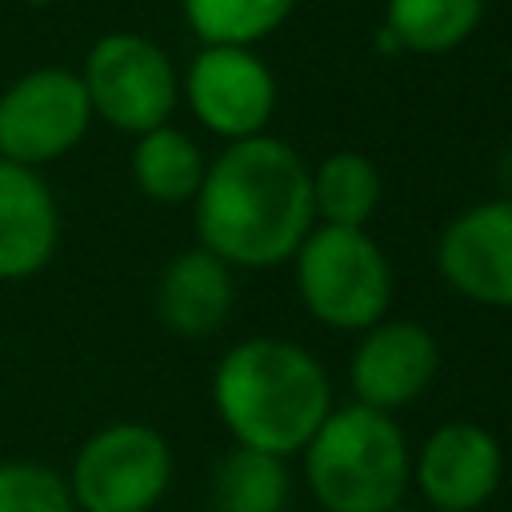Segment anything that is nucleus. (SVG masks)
Returning a JSON list of instances; mask_svg holds the SVG:
<instances>
[{"instance_id":"1","label":"nucleus","mask_w":512,"mask_h":512,"mask_svg":"<svg viewBox=\"0 0 512 512\" xmlns=\"http://www.w3.org/2000/svg\"><path fill=\"white\" fill-rule=\"evenodd\" d=\"M196 240L228 268H276L316 228L312 168L280 136L224 144L192 200Z\"/></svg>"},{"instance_id":"2","label":"nucleus","mask_w":512,"mask_h":512,"mask_svg":"<svg viewBox=\"0 0 512 512\" xmlns=\"http://www.w3.org/2000/svg\"><path fill=\"white\" fill-rule=\"evenodd\" d=\"M208 392L232 444L280 460L300 452L336 408L324 364L284 336H248L232 344L216 360Z\"/></svg>"},{"instance_id":"3","label":"nucleus","mask_w":512,"mask_h":512,"mask_svg":"<svg viewBox=\"0 0 512 512\" xmlns=\"http://www.w3.org/2000/svg\"><path fill=\"white\" fill-rule=\"evenodd\" d=\"M300 456L320 512H388L412 488V448L396 416L356 400L332 408Z\"/></svg>"},{"instance_id":"4","label":"nucleus","mask_w":512,"mask_h":512,"mask_svg":"<svg viewBox=\"0 0 512 512\" xmlns=\"http://www.w3.org/2000/svg\"><path fill=\"white\" fill-rule=\"evenodd\" d=\"M292 276L304 312L336 332H364L392 304V264L368 228L316 224L292 256Z\"/></svg>"},{"instance_id":"5","label":"nucleus","mask_w":512,"mask_h":512,"mask_svg":"<svg viewBox=\"0 0 512 512\" xmlns=\"http://www.w3.org/2000/svg\"><path fill=\"white\" fill-rule=\"evenodd\" d=\"M172 444L144 420H112L84 436L64 480L76 512H152L172 488Z\"/></svg>"},{"instance_id":"6","label":"nucleus","mask_w":512,"mask_h":512,"mask_svg":"<svg viewBox=\"0 0 512 512\" xmlns=\"http://www.w3.org/2000/svg\"><path fill=\"white\" fill-rule=\"evenodd\" d=\"M76 72L92 104V120H104L128 136L172 124L180 104V72L152 36L104 32L88 44Z\"/></svg>"},{"instance_id":"7","label":"nucleus","mask_w":512,"mask_h":512,"mask_svg":"<svg viewBox=\"0 0 512 512\" xmlns=\"http://www.w3.org/2000/svg\"><path fill=\"white\" fill-rule=\"evenodd\" d=\"M92 128V104L80 72L40 64L0 88V160L44 172L80 148Z\"/></svg>"},{"instance_id":"8","label":"nucleus","mask_w":512,"mask_h":512,"mask_svg":"<svg viewBox=\"0 0 512 512\" xmlns=\"http://www.w3.org/2000/svg\"><path fill=\"white\" fill-rule=\"evenodd\" d=\"M180 100L224 144L264 136L276 112V76L252 48H200L180 76Z\"/></svg>"},{"instance_id":"9","label":"nucleus","mask_w":512,"mask_h":512,"mask_svg":"<svg viewBox=\"0 0 512 512\" xmlns=\"http://www.w3.org/2000/svg\"><path fill=\"white\" fill-rule=\"evenodd\" d=\"M412 480L432 512H480L504 480V448L476 420L432 428L412 460Z\"/></svg>"},{"instance_id":"10","label":"nucleus","mask_w":512,"mask_h":512,"mask_svg":"<svg viewBox=\"0 0 512 512\" xmlns=\"http://www.w3.org/2000/svg\"><path fill=\"white\" fill-rule=\"evenodd\" d=\"M436 272L484 308H512V196L464 208L436 240Z\"/></svg>"},{"instance_id":"11","label":"nucleus","mask_w":512,"mask_h":512,"mask_svg":"<svg viewBox=\"0 0 512 512\" xmlns=\"http://www.w3.org/2000/svg\"><path fill=\"white\" fill-rule=\"evenodd\" d=\"M436 368H440L436 336L416 320L384 316L360 332L348 360V380H352L356 404L392 416L428 392V384L436 380Z\"/></svg>"},{"instance_id":"12","label":"nucleus","mask_w":512,"mask_h":512,"mask_svg":"<svg viewBox=\"0 0 512 512\" xmlns=\"http://www.w3.org/2000/svg\"><path fill=\"white\" fill-rule=\"evenodd\" d=\"M60 248V204L44 172L0 160V284L40 276Z\"/></svg>"},{"instance_id":"13","label":"nucleus","mask_w":512,"mask_h":512,"mask_svg":"<svg viewBox=\"0 0 512 512\" xmlns=\"http://www.w3.org/2000/svg\"><path fill=\"white\" fill-rule=\"evenodd\" d=\"M156 316L180 340H204L224 328L236 304V276L232 268L212 256L208 248L176 252L156 276Z\"/></svg>"},{"instance_id":"14","label":"nucleus","mask_w":512,"mask_h":512,"mask_svg":"<svg viewBox=\"0 0 512 512\" xmlns=\"http://www.w3.org/2000/svg\"><path fill=\"white\" fill-rule=\"evenodd\" d=\"M204 152L200 144L176 128V124H160L152 132L132 136V156H128V172L132 184L144 200L176 208V204H192L204 180Z\"/></svg>"},{"instance_id":"15","label":"nucleus","mask_w":512,"mask_h":512,"mask_svg":"<svg viewBox=\"0 0 512 512\" xmlns=\"http://www.w3.org/2000/svg\"><path fill=\"white\" fill-rule=\"evenodd\" d=\"M484 4L488 0H388L380 52L444 56L480 28Z\"/></svg>"},{"instance_id":"16","label":"nucleus","mask_w":512,"mask_h":512,"mask_svg":"<svg viewBox=\"0 0 512 512\" xmlns=\"http://www.w3.org/2000/svg\"><path fill=\"white\" fill-rule=\"evenodd\" d=\"M380 196H384V176H380L376 160H368L364 152L340 148V152H328L312 168V212H316V224L368 228V220L380 208Z\"/></svg>"},{"instance_id":"17","label":"nucleus","mask_w":512,"mask_h":512,"mask_svg":"<svg viewBox=\"0 0 512 512\" xmlns=\"http://www.w3.org/2000/svg\"><path fill=\"white\" fill-rule=\"evenodd\" d=\"M212 512H284L292 496L288 464L272 452L240 448L224 452L208 480Z\"/></svg>"},{"instance_id":"18","label":"nucleus","mask_w":512,"mask_h":512,"mask_svg":"<svg viewBox=\"0 0 512 512\" xmlns=\"http://www.w3.org/2000/svg\"><path fill=\"white\" fill-rule=\"evenodd\" d=\"M296 0H180L200 48H252L288 24Z\"/></svg>"},{"instance_id":"19","label":"nucleus","mask_w":512,"mask_h":512,"mask_svg":"<svg viewBox=\"0 0 512 512\" xmlns=\"http://www.w3.org/2000/svg\"><path fill=\"white\" fill-rule=\"evenodd\" d=\"M0 512H76L60 468L28 456L0 460Z\"/></svg>"},{"instance_id":"20","label":"nucleus","mask_w":512,"mask_h":512,"mask_svg":"<svg viewBox=\"0 0 512 512\" xmlns=\"http://www.w3.org/2000/svg\"><path fill=\"white\" fill-rule=\"evenodd\" d=\"M20 4H28V8H48V4H56V0H20Z\"/></svg>"},{"instance_id":"21","label":"nucleus","mask_w":512,"mask_h":512,"mask_svg":"<svg viewBox=\"0 0 512 512\" xmlns=\"http://www.w3.org/2000/svg\"><path fill=\"white\" fill-rule=\"evenodd\" d=\"M388 512H412V508H408V504L400 500V504H396V508H388Z\"/></svg>"}]
</instances>
